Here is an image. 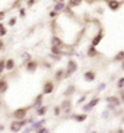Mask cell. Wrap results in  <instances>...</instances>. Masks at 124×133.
I'll return each mask as SVG.
<instances>
[{
  "instance_id": "obj_1",
  "label": "cell",
  "mask_w": 124,
  "mask_h": 133,
  "mask_svg": "<svg viewBox=\"0 0 124 133\" xmlns=\"http://www.w3.org/2000/svg\"><path fill=\"white\" fill-rule=\"evenodd\" d=\"M31 108H34L32 105H26V107H19V108L13 110L10 113V117L15 120H25L28 117V113L31 111Z\"/></svg>"
},
{
  "instance_id": "obj_2",
  "label": "cell",
  "mask_w": 124,
  "mask_h": 133,
  "mask_svg": "<svg viewBox=\"0 0 124 133\" xmlns=\"http://www.w3.org/2000/svg\"><path fill=\"white\" fill-rule=\"evenodd\" d=\"M29 124L28 123V118H25V120H13L10 121V124H9V130H10L12 133H19L23 130V127H26V126Z\"/></svg>"
},
{
  "instance_id": "obj_3",
  "label": "cell",
  "mask_w": 124,
  "mask_h": 133,
  "mask_svg": "<svg viewBox=\"0 0 124 133\" xmlns=\"http://www.w3.org/2000/svg\"><path fill=\"white\" fill-rule=\"evenodd\" d=\"M105 101H107V108L111 110V111H114L115 108L123 105L118 95H108V97H105Z\"/></svg>"
},
{
  "instance_id": "obj_4",
  "label": "cell",
  "mask_w": 124,
  "mask_h": 133,
  "mask_svg": "<svg viewBox=\"0 0 124 133\" xmlns=\"http://www.w3.org/2000/svg\"><path fill=\"white\" fill-rule=\"evenodd\" d=\"M102 2L105 3L107 9L111 12H117L124 6V0H102Z\"/></svg>"
},
{
  "instance_id": "obj_5",
  "label": "cell",
  "mask_w": 124,
  "mask_h": 133,
  "mask_svg": "<svg viewBox=\"0 0 124 133\" xmlns=\"http://www.w3.org/2000/svg\"><path fill=\"white\" fill-rule=\"evenodd\" d=\"M66 79L67 78H70L72 75H74L76 72H78V69H79V63L76 62L74 59H69L67 60V64H66Z\"/></svg>"
},
{
  "instance_id": "obj_6",
  "label": "cell",
  "mask_w": 124,
  "mask_h": 133,
  "mask_svg": "<svg viewBox=\"0 0 124 133\" xmlns=\"http://www.w3.org/2000/svg\"><path fill=\"white\" fill-rule=\"evenodd\" d=\"M54 89H56V82H54V81L47 79V81H44V82H43L41 92H43L44 95H51L53 92H54Z\"/></svg>"
},
{
  "instance_id": "obj_7",
  "label": "cell",
  "mask_w": 124,
  "mask_h": 133,
  "mask_svg": "<svg viewBox=\"0 0 124 133\" xmlns=\"http://www.w3.org/2000/svg\"><path fill=\"white\" fill-rule=\"evenodd\" d=\"M101 102V97H93V98H91L89 101L86 102V104H83L82 105V110H83V113H89L91 110H93L95 107L98 105Z\"/></svg>"
},
{
  "instance_id": "obj_8",
  "label": "cell",
  "mask_w": 124,
  "mask_h": 133,
  "mask_svg": "<svg viewBox=\"0 0 124 133\" xmlns=\"http://www.w3.org/2000/svg\"><path fill=\"white\" fill-rule=\"evenodd\" d=\"M104 37H105V32H104V29L102 28H99L97 31V34L91 38V45H93V47H98L99 44L102 43V39H104Z\"/></svg>"
},
{
  "instance_id": "obj_9",
  "label": "cell",
  "mask_w": 124,
  "mask_h": 133,
  "mask_svg": "<svg viewBox=\"0 0 124 133\" xmlns=\"http://www.w3.org/2000/svg\"><path fill=\"white\" fill-rule=\"evenodd\" d=\"M23 67H25V72H26V73H35V72L38 70L39 63L37 62V60L32 59V60H28V62H25Z\"/></svg>"
},
{
  "instance_id": "obj_10",
  "label": "cell",
  "mask_w": 124,
  "mask_h": 133,
  "mask_svg": "<svg viewBox=\"0 0 124 133\" xmlns=\"http://www.w3.org/2000/svg\"><path fill=\"white\" fill-rule=\"evenodd\" d=\"M51 45H56V47H60V48H66L67 44L64 43V39L61 38V37H58L57 34H53L51 35V39H50Z\"/></svg>"
},
{
  "instance_id": "obj_11",
  "label": "cell",
  "mask_w": 124,
  "mask_h": 133,
  "mask_svg": "<svg viewBox=\"0 0 124 133\" xmlns=\"http://www.w3.org/2000/svg\"><path fill=\"white\" fill-rule=\"evenodd\" d=\"M9 91V78L6 75L0 76V95H4Z\"/></svg>"
},
{
  "instance_id": "obj_12",
  "label": "cell",
  "mask_w": 124,
  "mask_h": 133,
  "mask_svg": "<svg viewBox=\"0 0 124 133\" xmlns=\"http://www.w3.org/2000/svg\"><path fill=\"white\" fill-rule=\"evenodd\" d=\"M72 99L70 98H64L63 99V102L60 104V107H61V110H63V114H69L70 111H72Z\"/></svg>"
},
{
  "instance_id": "obj_13",
  "label": "cell",
  "mask_w": 124,
  "mask_h": 133,
  "mask_svg": "<svg viewBox=\"0 0 124 133\" xmlns=\"http://www.w3.org/2000/svg\"><path fill=\"white\" fill-rule=\"evenodd\" d=\"M95 79H97V72L92 70V69H88V70L83 73V81H85V82L91 83V82H93Z\"/></svg>"
},
{
  "instance_id": "obj_14",
  "label": "cell",
  "mask_w": 124,
  "mask_h": 133,
  "mask_svg": "<svg viewBox=\"0 0 124 133\" xmlns=\"http://www.w3.org/2000/svg\"><path fill=\"white\" fill-rule=\"evenodd\" d=\"M63 79H66V69L60 67L54 72V82H61Z\"/></svg>"
},
{
  "instance_id": "obj_15",
  "label": "cell",
  "mask_w": 124,
  "mask_h": 133,
  "mask_svg": "<svg viewBox=\"0 0 124 133\" xmlns=\"http://www.w3.org/2000/svg\"><path fill=\"white\" fill-rule=\"evenodd\" d=\"M70 118L74 121H78V123H83V121L88 120V114L86 113H76V114H72Z\"/></svg>"
},
{
  "instance_id": "obj_16",
  "label": "cell",
  "mask_w": 124,
  "mask_h": 133,
  "mask_svg": "<svg viewBox=\"0 0 124 133\" xmlns=\"http://www.w3.org/2000/svg\"><path fill=\"white\" fill-rule=\"evenodd\" d=\"M86 56H88L89 59H95V57H98V56H101V53L97 50V47L89 45V47L86 48Z\"/></svg>"
},
{
  "instance_id": "obj_17",
  "label": "cell",
  "mask_w": 124,
  "mask_h": 133,
  "mask_svg": "<svg viewBox=\"0 0 124 133\" xmlns=\"http://www.w3.org/2000/svg\"><path fill=\"white\" fill-rule=\"evenodd\" d=\"M45 123H47V120L43 117L41 120H35L34 123H32V124H29V126H31V130H32V132H37V130L41 129L43 126H45Z\"/></svg>"
},
{
  "instance_id": "obj_18",
  "label": "cell",
  "mask_w": 124,
  "mask_h": 133,
  "mask_svg": "<svg viewBox=\"0 0 124 133\" xmlns=\"http://www.w3.org/2000/svg\"><path fill=\"white\" fill-rule=\"evenodd\" d=\"M16 69V60L13 57L6 59V72H13Z\"/></svg>"
},
{
  "instance_id": "obj_19",
  "label": "cell",
  "mask_w": 124,
  "mask_h": 133,
  "mask_svg": "<svg viewBox=\"0 0 124 133\" xmlns=\"http://www.w3.org/2000/svg\"><path fill=\"white\" fill-rule=\"evenodd\" d=\"M44 97H45V95H44L43 92L37 95V97L34 98V102H32V107H34V108H37V107H41V105H43V102H44Z\"/></svg>"
},
{
  "instance_id": "obj_20",
  "label": "cell",
  "mask_w": 124,
  "mask_h": 133,
  "mask_svg": "<svg viewBox=\"0 0 124 133\" xmlns=\"http://www.w3.org/2000/svg\"><path fill=\"white\" fill-rule=\"evenodd\" d=\"M50 51H51V54H54V56H66L67 53L64 51V48H60V47H56V45H51L50 47Z\"/></svg>"
},
{
  "instance_id": "obj_21",
  "label": "cell",
  "mask_w": 124,
  "mask_h": 133,
  "mask_svg": "<svg viewBox=\"0 0 124 133\" xmlns=\"http://www.w3.org/2000/svg\"><path fill=\"white\" fill-rule=\"evenodd\" d=\"M47 111H48V107L44 105V104L41 107H37V108H35V114H37V117H44V116L47 114Z\"/></svg>"
},
{
  "instance_id": "obj_22",
  "label": "cell",
  "mask_w": 124,
  "mask_h": 133,
  "mask_svg": "<svg viewBox=\"0 0 124 133\" xmlns=\"http://www.w3.org/2000/svg\"><path fill=\"white\" fill-rule=\"evenodd\" d=\"M67 6V2H60V3H53V9L54 10H57V12L61 13L63 10H64V8Z\"/></svg>"
},
{
  "instance_id": "obj_23",
  "label": "cell",
  "mask_w": 124,
  "mask_h": 133,
  "mask_svg": "<svg viewBox=\"0 0 124 133\" xmlns=\"http://www.w3.org/2000/svg\"><path fill=\"white\" fill-rule=\"evenodd\" d=\"M74 91H76V86H74V85H69V86H67V89L64 91V94H63V95H64V98H70L72 95L74 94Z\"/></svg>"
},
{
  "instance_id": "obj_24",
  "label": "cell",
  "mask_w": 124,
  "mask_h": 133,
  "mask_svg": "<svg viewBox=\"0 0 124 133\" xmlns=\"http://www.w3.org/2000/svg\"><path fill=\"white\" fill-rule=\"evenodd\" d=\"M83 2H85V0H67V4H69L70 8L76 9V8H79V6H82Z\"/></svg>"
},
{
  "instance_id": "obj_25",
  "label": "cell",
  "mask_w": 124,
  "mask_h": 133,
  "mask_svg": "<svg viewBox=\"0 0 124 133\" xmlns=\"http://www.w3.org/2000/svg\"><path fill=\"white\" fill-rule=\"evenodd\" d=\"M124 60V50H121V51H118L115 56L113 57V62L114 63H121Z\"/></svg>"
},
{
  "instance_id": "obj_26",
  "label": "cell",
  "mask_w": 124,
  "mask_h": 133,
  "mask_svg": "<svg viewBox=\"0 0 124 133\" xmlns=\"http://www.w3.org/2000/svg\"><path fill=\"white\" fill-rule=\"evenodd\" d=\"M6 35H8V24L0 22V38H3Z\"/></svg>"
},
{
  "instance_id": "obj_27",
  "label": "cell",
  "mask_w": 124,
  "mask_h": 133,
  "mask_svg": "<svg viewBox=\"0 0 124 133\" xmlns=\"http://www.w3.org/2000/svg\"><path fill=\"white\" fill-rule=\"evenodd\" d=\"M6 72V57H0V76Z\"/></svg>"
},
{
  "instance_id": "obj_28",
  "label": "cell",
  "mask_w": 124,
  "mask_h": 133,
  "mask_svg": "<svg viewBox=\"0 0 124 133\" xmlns=\"http://www.w3.org/2000/svg\"><path fill=\"white\" fill-rule=\"evenodd\" d=\"M61 114H63V110H61V107H60V105H54V107H53V116H54V117H60Z\"/></svg>"
},
{
  "instance_id": "obj_29",
  "label": "cell",
  "mask_w": 124,
  "mask_h": 133,
  "mask_svg": "<svg viewBox=\"0 0 124 133\" xmlns=\"http://www.w3.org/2000/svg\"><path fill=\"white\" fill-rule=\"evenodd\" d=\"M63 13L66 16H69V18H74V13H73V8H70L69 4H67L66 8H64V10H63Z\"/></svg>"
},
{
  "instance_id": "obj_30",
  "label": "cell",
  "mask_w": 124,
  "mask_h": 133,
  "mask_svg": "<svg viewBox=\"0 0 124 133\" xmlns=\"http://www.w3.org/2000/svg\"><path fill=\"white\" fill-rule=\"evenodd\" d=\"M26 0H15L13 3H12V9H15V10H18L19 8H22V3H25Z\"/></svg>"
},
{
  "instance_id": "obj_31",
  "label": "cell",
  "mask_w": 124,
  "mask_h": 133,
  "mask_svg": "<svg viewBox=\"0 0 124 133\" xmlns=\"http://www.w3.org/2000/svg\"><path fill=\"white\" fill-rule=\"evenodd\" d=\"M58 15H60V12H57V10H54V9H51L50 12H48V16H50L51 21H53V19H57Z\"/></svg>"
},
{
  "instance_id": "obj_32",
  "label": "cell",
  "mask_w": 124,
  "mask_h": 133,
  "mask_svg": "<svg viewBox=\"0 0 124 133\" xmlns=\"http://www.w3.org/2000/svg\"><path fill=\"white\" fill-rule=\"evenodd\" d=\"M16 24H18V18H16V16H12V18H9L8 26H15Z\"/></svg>"
},
{
  "instance_id": "obj_33",
  "label": "cell",
  "mask_w": 124,
  "mask_h": 133,
  "mask_svg": "<svg viewBox=\"0 0 124 133\" xmlns=\"http://www.w3.org/2000/svg\"><path fill=\"white\" fill-rule=\"evenodd\" d=\"M37 3H38V0H26V2H25V4H26L28 9H31L32 6H35Z\"/></svg>"
},
{
  "instance_id": "obj_34",
  "label": "cell",
  "mask_w": 124,
  "mask_h": 133,
  "mask_svg": "<svg viewBox=\"0 0 124 133\" xmlns=\"http://www.w3.org/2000/svg\"><path fill=\"white\" fill-rule=\"evenodd\" d=\"M18 12H19V18H25L26 16V8H19Z\"/></svg>"
},
{
  "instance_id": "obj_35",
  "label": "cell",
  "mask_w": 124,
  "mask_h": 133,
  "mask_svg": "<svg viewBox=\"0 0 124 133\" xmlns=\"http://www.w3.org/2000/svg\"><path fill=\"white\" fill-rule=\"evenodd\" d=\"M123 86H124V76H121V78H118V81H117V88L121 89Z\"/></svg>"
},
{
  "instance_id": "obj_36",
  "label": "cell",
  "mask_w": 124,
  "mask_h": 133,
  "mask_svg": "<svg viewBox=\"0 0 124 133\" xmlns=\"http://www.w3.org/2000/svg\"><path fill=\"white\" fill-rule=\"evenodd\" d=\"M86 98H88V94H83V95H82V97L78 99V102H76V104H79V105H83V102H85Z\"/></svg>"
},
{
  "instance_id": "obj_37",
  "label": "cell",
  "mask_w": 124,
  "mask_h": 133,
  "mask_svg": "<svg viewBox=\"0 0 124 133\" xmlns=\"http://www.w3.org/2000/svg\"><path fill=\"white\" fill-rule=\"evenodd\" d=\"M35 133H51V132H50V129H48L47 126H43L41 129H38V130H37Z\"/></svg>"
},
{
  "instance_id": "obj_38",
  "label": "cell",
  "mask_w": 124,
  "mask_h": 133,
  "mask_svg": "<svg viewBox=\"0 0 124 133\" xmlns=\"http://www.w3.org/2000/svg\"><path fill=\"white\" fill-rule=\"evenodd\" d=\"M22 57H23V60H25V62H28V60H32V56L29 54V53H23Z\"/></svg>"
},
{
  "instance_id": "obj_39",
  "label": "cell",
  "mask_w": 124,
  "mask_h": 133,
  "mask_svg": "<svg viewBox=\"0 0 124 133\" xmlns=\"http://www.w3.org/2000/svg\"><path fill=\"white\" fill-rule=\"evenodd\" d=\"M118 97H120L121 102H123V105H124V89H118Z\"/></svg>"
},
{
  "instance_id": "obj_40",
  "label": "cell",
  "mask_w": 124,
  "mask_h": 133,
  "mask_svg": "<svg viewBox=\"0 0 124 133\" xmlns=\"http://www.w3.org/2000/svg\"><path fill=\"white\" fill-rule=\"evenodd\" d=\"M105 88H107V83H105V82H102V83H99V85H98V91H99V92H101V91H104Z\"/></svg>"
},
{
  "instance_id": "obj_41",
  "label": "cell",
  "mask_w": 124,
  "mask_h": 133,
  "mask_svg": "<svg viewBox=\"0 0 124 133\" xmlns=\"http://www.w3.org/2000/svg\"><path fill=\"white\" fill-rule=\"evenodd\" d=\"M4 48H6V43H4V41H3L2 38H0V53H2V51H3Z\"/></svg>"
},
{
  "instance_id": "obj_42",
  "label": "cell",
  "mask_w": 124,
  "mask_h": 133,
  "mask_svg": "<svg viewBox=\"0 0 124 133\" xmlns=\"http://www.w3.org/2000/svg\"><path fill=\"white\" fill-rule=\"evenodd\" d=\"M4 18H6V10H0V22L4 21Z\"/></svg>"
},
{
  "instance_id": "obj_43",
  "label": "cell",
  "mask_w": 124,
  "mask_h": 133,
  "mask_svg": "<svg viewBox=\"0 0 124 133\" xmlns=\"http://www.w3.org/2000/svg\"><path fill=\"white\" fill-rule=\"evenodd\" d=\"M4 129H6V126H4L3 123H0V133H2V132H4Z\"/></svg>"
},
{
  "instance_id": "obj_44",
  "label": "cell",
  "mask_w": 124,
  "mask_h": 133,
  "mask_svg": "<svg viewBox=\"0 0 124 133\" xmlns=\"http://www.w3.org/2000/svg\"><path fill=\"white\" fill-rule=\"evenodd\" d=\"M115 133H124V129L123 127H118V129L115 130Z\"/></svg>"
},
{
  "instance_id": "obj_45",
  "label": "cell",
  "mask_w": 124,
  "mask_h": 133,
  "mask_svg": "<svg viewBox=\"0 0 124 133\" xmlns=\"http://www.w3.org/2000/svg\"><path fill=\"white\" fill-rule=\"evenodd\" d=\"M120 69H121V70H123V72H124V60H123V62H121V63H120Z\"/></svg>"
},
{
  "instance_id": "obj_46",
  "label": "cell",
  "mask_w": 124,
  "mask_h": 133,
  "mask_svg": "<svg viewBox=\"0 0 124 133\" xmlns=\"http://www.w3.org/2000/svg\"><path fill=\"white\" fill-rule=\"evenodd\" d=\"M60 2H67V0H53V3H60Z\"/></svg>"
},
{
  "instance_id": "obj_47",
  "label": "cell",
  "mask_w": 124,
  "mask_h": 133,
  "mask_svg": "<svg viewBox=\"0 0 124 133\" xmlns=\"http://www.w3.org/2000/svg\"><path fill=\"white\" fill-rule=\"evenodd\" d=\"M91 133H98V132H91Z\"/></svg>"
},
{
  "instance_id": "obj_48",
  "label": "cell",
  "mask_w": 124,
  "mask_h": 133,
  "mask_svg": "<svg viewBox=\"0 0 124 133\" xmlns=\"http://www.w3.org/2000/svg\"><path fill=\"white\" fill-rule=\"evenodd\" d=\"M109 133H115V132H109Z\"/></svg>"
},
{
  "instance_id": "obj_49",
  "label": "cell",
  "mask_w": 124,
  "mask_h": 133,
  "mask_svg": "<svg viewBox=\"0 0 124 133\" xmlns=\"http://www.w3.org/2000/svg\"><path fill=\"white\" fill-rule=\"evenodd\" d=\"M121 89H124V86H123V88H121Z\"/></svg>"
}]
</instances>
